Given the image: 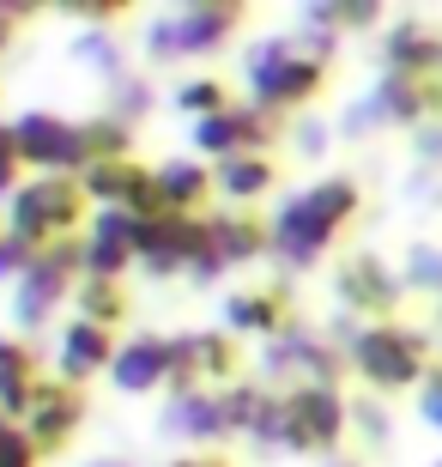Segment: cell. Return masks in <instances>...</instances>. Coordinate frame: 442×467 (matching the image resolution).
Masks as SVG:
<instances>
[{
	"mask_svg": "<svg viewBox=\"0 0 442 467\" xmlns=\"http://www.w3.org/2000/svg\"><path fill=\"white\" fill-rule=\"evenodd\" d=\"M219 407H224V425H231V431H249L261 419V407H267V395L249 389V382H231V389H219Z\"/></svg>",
	"mask_w": 442,
	"mask_h": 467,
	"instance_id": "484cf974",
	"label": "cell"
},
{
	"mask_svg": "<svg viewBox=\"0 0 442 467\" xmlns=\"http://www.w3.org/2000/svg\"><path fill=\"white\" fill-rule=\"evenodd\" d=\"M382 61H388V73H400V79H430V73H442V36L430 31V25H418V18H400V25L382 36Z\"/></svg>",
	"mask_w": 442,
	"mask_h": 467,
	"instance_id": "ffe728a7",
	"label": "cell"
},
{
	"mask_svg": "<svg viewBox=\"0 0 442 467\" xmlns=\"http://www.w3.org/2000/svg\"><path fill=\"white\" fill-rule=\"evenodd\" d=\"M18 18H25V13H6V6H0V55L13 49V31H18Z\"/></svg>",
	"mask_w": 442,
	"mask_h": 467,
	"instance_id": "d6a6232c",
	"label": "cell"
},
{
	"mask_svg": "<svg viewBox=\"0 0 442 467\" xmlns=\"http://www.w3.org/2000/svg\"><path fill=\"white\" fill-rule=\"evenodd\" d=\"M418 419L442 431V370H430V377L418 382Z\"/></svg>",
	"mask_w": 442,
	"mask_h": 467,
	"instance_id": "1f68e13d",
	"label": "cell"
},
{
	"mask_svg": "<svg viewBox=\"0 0 442 467\" xmlns=\"http://www.w3.org/2000/svg\"><path fill=\"white\" fill-rule=\"evenodd\" d=\"M242 352L224 328H188L170 334V389H212V382H237Z\"/></svg>",
	"mask_w": 442,
	"mask_h": 467,
	"instance_id": "ba28073f",
	"label": "cell"
},
{
	"mask_svg": "<svg viewBox=\"0 0 442 467\" xmlns=\"http://www.w3.org/2000/svg\"><path fill=\"white\" fill-rule=\"evenodd\" d=\"M73 310H79V322H98V328L116 334L128 322V285L121 279H79L73 285Z\"/></svg>",
	"mask_w": 442,
	"mask_h": 467,
	"instance_id": "603a6c76",
	"label": "cell"
},
{
	"mask_svg": "<svg viewBox=\"0 0 442 467\" xmlns=\"http://www.w3.org/2000/svg\"><path fill=\"white\" fill-rule=\"evenodd\" d=\"M152 189L164 201L170 219H206V201H212V164L206 158H164L152 171Z\"/></svg>",
	"mask_w": 442,
	"mask_h": 467,
	"instance_id": "2e32d148",
	"label": "cell"
},
{
	"mask_svg": "<svg viewBox=\"0 0 442 467\" xmlns=\"http://www.w3.org/2000/svg\"><path fill=\"white\" fill-rule=\"evenodd\" d=\"M406 279H418V285H442V261H437V249H430V243H412Z\"/></svg>",
	"mask_w": 442,
	"mask_h": 467,
	"instance_id": "4dcf8cb0",
	"label": "cell"
},
{
	"mask_svg": "<svg viewBox=\"0 0 442 467\" xmlns=\"http://www.w3.org/2000/svg\"><path fill=\"white\" fill-rule=\"evenodd\" d=\"M170 104L182 109L188 121H206V116H219V109H231L237 98H231V86H224V79H212V73H194V79H182V86L170 91Z\"/></svg>",
	"mask_w": 442,
	"mask_h": 467,
	"instance_id": "cb8c5ba5",
	"label": "cell"
},
{
	"mask_svg": "<svg viewBox=\"0 0 442 467\" xmlns=\"http://www.w3.org/2000/svg\"><path fill=\"white\" fill-rule=\"evenodd\" d=\"M352 352V370L370 382L375 395H400V389H418L430 377L425 364V334L400 328V322H370V328H357L345 340Z\"/></svg>",
	"mask_w": 442,
	"mask_h": 467,
	"instance_id": "5b68a950",
	"label": "cell"
},
{
	"mask_svg": "<svg viewBox=\"0 0 442 467\" xmlns=\"http://www.w3.org/2000/svg\"><path fill=\"white\" fill-rule=\"evenodd\" d=\"M86 189H79V176H31V182H18V194L6 201V231L25 237L31 249H49L61 237H79L86 225Z\"/></svg>",
	"mask_w": 442,
	"mask_h": 467,
	"instance_id": "277c9868",
	"label": "cell"
},
{
	"mask_svg": "<svg viewBox=\"0 0 442 467\" xmlns=\"http://www.w3.org/2000/svg\"><path fill=\"white\" fill-rule=\"evenodd\" d=\"M0 467H36V450H31V437H25V425L0 431Z\"/></svg>",
	"mask_w": 442,
	"mask_h": 467,
	"instance_id": "f546056e",
	"label": "cell"
},
{
	"mask_svg": "<svg viewBox=\"0 0 442 467\" xmlns=\"http://www.w3.org/2000/svg\"><path fill=\"white\" fill-rule=\"evenodd\" d=\"M109 358H116V334L98 328V322L73 316L67 328L55 334V382H67V389H86L91 377H109Z\"/></svg>",
	"mask_w": 442,
	"mask_h": 467,
	"instance_id": "5bb4252c",
	"label": "cell"
},
{
	"mask_svg": "<svg viewBox=\"0 0 442 467\" xmlns=\"http://www.w3.org/2000/svg\"><path fill=\"white\" fill-rule=\"evenodd\" d=\"M79 128H86V152H91V164H116V158H134V128H121L116 116L79 121Z\"/></svg>",
	"mask_w": 442,
	"mask_h": 467,
	"instance_id": "d4e9b609",
	"label": "cell"
},
{
	"mask_svg": "<svg viewBox=\"0 0 442 467\" xmlns=\"http://www.w3.org/2000/svg\"><path fill=\"white\" fill-rule=\"evenodd\" d=\"M242 6L237 0H182L170 13L152 18L146 31V61L164 67V61H188V55H219L231 36L242 31Z\"/></svg>",
	"mask_w": 442,
	"mask_h": 467,
	"instance_id": "3957f363",
	"label": "cell"
},
{
	"mask_svg": "<svg viewBox=\"0 0 442 467\" xmlns=\"http://www.w3.org/2000/svg\"><path fill=\"white\" fill-rule=\"evenodd\" d=\"M109 389L128 400L152 395V389H170V334H128V340H116Z\"/></svg>",
	"mask_w": 442,
	"mask_h": 467,
	"instance_id": "4fadbf2b",
	"label": "cell"
},
{
	"mask_svg": "<svg viewBox=\"0 0 442 467\" xmlns=\"http://www.w3.org/2000/svg\"><path fill=\"white\" fill-rule=\"evenodd\" d=\"M18 146H13V121H0V201H13L18 194Z\"/></svg>",
	"mask_w": 442,
	"mask_h": 467,
	"instance_id": "f1b7e54d",
	"label": "cell"
},
{
	"mask_svg": "<svg viewBox=\"0 0 442 467\" xmlns=\"http://www.w3.org/2000/svg\"><path fill=\"white\" fill-rule=\"evenodd\" d=\"M79 285V237H61L49 249H36L25 279L13 285V328L18 334H43L61 310V297H73Z\"/></svg>",
	"mask_w": 442,
	"mask_h": 467,
	"instance_id": "8992f818",
	"label": "cell"
},
{
	"mask_svg": "<svg viewBox=\"0 0 442 467\" xmlns=\"http://www.w3.org/2000/svg\"><path fill=\"white\" fill-rule=\"evenodd\" d=\"M158 419H164V431H170L176 443H219V437H231L219 389H170Z\"/></svg>",
	"mask_w": 442,
	"mask_h": 467,
	"instance_id": "e0dca14e",
	"label": "cell"
},
{
	"mask_svg": "<svg viewBox=\"0 0 442 467\" xmlns=\"http://www.w3.org/2000/svg\"><path fill=\"white\" fill-rule=\"evenodd\" d=\"M322 467H364L357 455H345V450H334V455H322Z\"/></svg>",
	"mask_w": 442,
	"mask_h": 467,
	"instance_id": "e575fe53",
	"label": "cell"
},
{
	"mask_svg": "<svg viewBox=\"0 0 442 467\" xmlns=\"http://www.w3.org/2000/svg\"><path fill=\"white\" fill-rule=\"evenodd\" d=\"M206 231H212V249L224 255V267H242V261L272 255V231H267V219H255V213L224 207V213L206 219Z\"/></svg>",
	"mask_w": 442,
	"mask_h": 467,
	"instance_id": "44dd1931",
	"label": "cell"
},
{
	"mask_svg": "<svg viewBox=\"0 0 442 467\" xmlns=\"http://www.w3.org/2000/svg\"><path fill=\"white\" fill-rule=\"evenodd\" d=\"M212 249V231L206 219H152V225H134V267L170 279V274H188L194 255Z\"/></svg>",
	"mask_w": 442,
	"mask_h": 467,
	"instance_id": "9c48e42d",
	"label": "cell"
},
{
	"mask_svg": "<svg viewBox=\"0 0 442 467\" xmlns=\"http://www.w3.org/2000/svg\"><path fill=\"white\" fill-rule=\"evenodd\" d=\"M79 425H86V395L67 389V382H55V377H36L31 413H25V437H31L36 462L43 455H67Z\"/></svg>",
	"mask_w": 442,
	"mask_h": 467,
	"instance_id": "30bf717a",
	"label": "cell"
},
{
	"mask_svg": "<svg viewBox=\"0 0 442 467\" xmlns=\"http://www.w3.org/2000/svg\"><path fill=\"white\" fill-rule=\"evenodd\" d=\"M164 467H231V462H224V455H182V462H164Z\"/></svg>",
	"mask_w": 442,
	"mask_h": 467,
	"instance_id": "836d02e7",
	"label": "cell"
},
{
	"mask_svg": "<svg viewBox=\"0 0 442 467\" xmlns=\"http://www.w3.org/2000/svg\"><path fill=\"white\" fill-rule=\"evenodd\" d=\"M291 413H297V431H303L309 455H334L345 437V395L334 382H297L291 389Z\"/></svg>",
	"mask_w": 442,
	"mask_h": 467,
	"instance_id": "9a60e30c",
	"label": "cell"
},
{
	"mask_svg": "<svg viewBox=\"0 0 442 467\" xmlns=\"http://www.w3.org/2000/svg\"><path fill=\"white\" fill-rule=\"evenodd\" d=\"M272 189H279V164L267 152H237V158L212 164V201H224V207H237V213H249Z\"/></svg>",
	"mask_w": 442,
	"mask_h": 467,
	"instance_id": "d6986e66",
	"label": "cell"
},
{
	"mask_svg": "<svg viewBox=\"0 0 442 467\" xmlns=\"http://www.w3.org/2000/svg\"><path fill=\"white\" fill-rule=\"evenodd\" d=\"M224 334H255V340H279L291 334V292L285 285H261V292H231L224 297Z\"/></svg>",
	"mask_w": 442,
	"mask_h": 467,
	"instance_id": "ac0fdd59",
	"label": "cell"
},
{
	"mask_svg": "<svg viewBox=\"0 0 442 467\" xmlns=\"http://www.w3.org/2000/svg\"><path fill=\"white\" fill-rule=\"evenodd\" d=\"M340 304L357 316H370V322H388L394 310H400V297H406V274H394L382 255H370V249H357V255L340 261Z\"/></svg>",
	"mask_w": 442,
	"mask_h": 467,
	"instance_id": "8fae6325",
	"label": "cell"
},
{
	"mask_svg": "<svg viewBox=\"0 0 442 467\" xmlns=\"http://www.w3.org/2000/svg\"><path fill=\"white\" fill-rule=\"evenodd\" d=\"M86 467H134L128 455H98V462H86Z\"/></svg>",
	"mask_w": 442,
	"mask_h": 467,
	"instance_id": "d590c367",
	"label": "cell"
},
{
	"mask_svg": "<svg viewBox=\"0 0 442 467\" xmlns=\"http://www.w3.org/2000/svg\"><path fill=\"white\" fill-rule=\"evenodd\" d=\"M382 6L375 0H334V31H370Z\"/></svg>",
	"mask_w": 442,
	"mask_h": 467,
	"instance_id": "83f0119b",
	"label": "cell"
},
{
	"mask_svg": "<svg viewBox=\"0 0 442 467\" xmlns=\"http://www.w3.org/2000/svg\"><path fill=\"white\" fill-rule=\"evenodd\" d=\"M31 395H36V352L0 334V413H6V425H25Z\"/></svg>",
	"mask_w": 442,
	"mask_h": 467,
	"instance_id": "7402d4cb",
	"label": "cell"
},
{
	"mask_svg": "<svg viewBox=\"0 0 442 467\" xmlns=\"http://www.w3.org/2000/svg\"><path fill=\"white\" fill-rule=\"evenodd\" d=\"M357 207H364V189H357L352 176H322V182H309V189L285 194V207L267 219L272 255L285 261L291 274L315 267V261L334 249V237H340V231L357 219Z\"/></svg>",
	"mask_w": 442,
	"mask_h": 467,
	"instance_id": "6da1fadb",
	"label": "cell"
},
{
	"mask_svg": "<svg viewBox=\"0 0 442 467\" xmlns=\"http://www.w3.org/2000/svg\"><path fill=\"white\" fill-rule=\"evenodd\" d=\"M31 243L25 237H13V231L0 225V285H18V279H25V267H31Z\"/></svg>",
	"mask_w": 442,
	"mask_h": 467,
	"instance_id": "4316f807",
	"label": "cell"
},
{
	"mask_svg": "<svg viewBox=\"0 0 442 467\" xmlns=\"http://www.w3.org/2000/svg\"><path fill=\"white\" fill-rule=\"evenodd\" d=\"M242 86H249V104L261 116H291L327 91V67L309 61L291 36H261L242 49Z\"/></svg>",
	"mask_w": 442,
	"mask_h": 467,
	"instance_id": "7a4b0ae2",
	"label": "cell"
},
{
	"mask_svg": "<svg viewBox=\"0 0 442 467\" xmlns=\"http://www.w3.org/2000/svg\"><path fill=\"white\" fill-rule=\"evenodd\" d=\"M13 146H18V164H31L36 176H86L91 171L86 128L67 116H49V109H25L13 121Z\"/></svg>",
	"mask_w": 442,
	"mask_h": 467,
	"instance_id": "52a82bcc",
	"label": "cell"
},
{
	"mask_svg": "<svg viewBox=\"0 0 442 467\" xmlns=\"http://www.w3.org/2000/svg\"><path fill=\"white\" fill-rule=\"evenodd\" d=\"M272 134H279V116H261L255 104H231L219 109V116L194 121V158H237V152H261V146H272Z\"/></svg>",
	"mask_w": 442,
	"mask_h": 467,
	"instance_id": "7c38bea8",
	"label": "cell"
}]
</instances>
